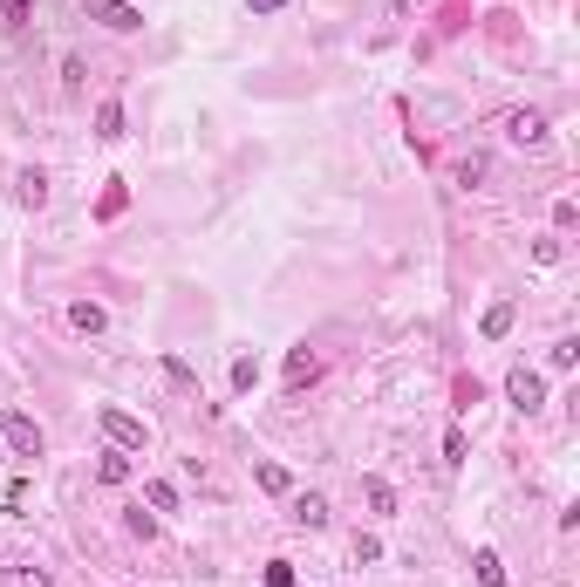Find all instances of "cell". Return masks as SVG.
Listing matches in <instances>:
<instances>
[{"instance_id": "obj_1", "label": "cell", "mask_w": 580, "mask_h": 587, "mask_svg": "<svg viewBox=\"0 0 580 587\" xmlns=\"http://www.w3.org/2000/svg\"><path fill=\"white\" fill-rule=\"evenodd\" d=\"M505 403H512L519 417H540L546 410V376L526 369V362H512V369H505Z\"/></svg>"}, {"instance_id": "obj_2", "label": "cell", "mask_w": 580, "mask_h": 587, "mask_svg": "<svg viewBox=\"0 0 580 587\" xmlns=\"http://www.w3.org/2000/svg\"><path fill=\"white\" fill-rule=\"evenodd\" d=\"M96 424H103V437H110L116 451H130V458H137V451L151 444L144 417H130V410H116V403H103V410H96Z\"/></svg>"}, {"instance_id": "obj_3", "label": "cell", "mask_w": 580, "mask_h": 587, "mask_svg": "<svg viewBox=\"0 0 580 587\" xmlns=\"http://www.w3.org/2000/svg\"><path fill=\"white\" fill-rule=\"evenodd\" d=\"M0 437H7V451H14V458H28V465L48 451V437H41V424L28 417V410H7V417H0Z\"/></svg>"}, {"instance_id": "obj_4", "label": "cell", "mask_w": 580, "mask_h": 587, "mask_svg": "<svg viewBox=\"0 0 580 587\" xmlns=\"http://www.w3.org/2000/svg\"><path fill=\"white\" fill-rule=\"evenodd\" d=\"M82 14H89L96 28H110V35H137V28H144V14H137L130 0H89Z\"/></svg>"}, {"instance_id": "obj_5", "label": "cell", "mask_w": 580, "mask_h": 587, "mask_svg": "<svg viewBox=\"0 0 580 587\" xmlns=\"http://www.w3.org/2000/svg\"><path fill=\"white\" fill-rule=\"evenodd\" d=\"M505 137H512L519 151H546V117L540 110H512V117H505Z\"/></svg>"}, {"instance_id": "obj_6", "label": "cell", "mask_w": 580, "mask_h": 587, "mask_svg": "<svg viewBox=\"0 0 580 587\" xmlns=\"http://www.w3.org/2000/svg\"><path fill=\"white\" fill-rule=\"evenodd\" d=\"M287 519H294L301 533H321V526H328V499H321V492H294V499H287Z\"/></svg>"}, {"instance_id": "obj_7", "label": "cell", "mask_w": 580, "mask_h": 587, "mask_svg": "<svg viewBox=\"0 0 580 587\" xmlns=\"http://www.w3.org/2000/svg\"><path fill=\"white\" fill-rule=\"evenodd\" d=\"M130 471H137V458H130V451H103V458H96V478H103V485H130Z\"/></svg>"}, {"instance_id": "obj_8", "label": "cell", "mask_w": 580, "mask_h": 587, "mask_svg": "<svg viewBox=\"0 0 580 587\" xmlns=\"http://www.w3.org/2000/svg\"><path fill=\"white\" fill-rule=\"evenodd\" d=\"M14 192H21V205H28V212H41V205H48V171H35V164H28V171L14 178Z\"/></svg>"}, {"instance_id": "obj_9", "label": "cell", "mask_w": 580, "mask_h": 587, "mask_svg": "<svg viewBox=\"0 0 580 587\" xmlns=\"http://www.w3.org/2000/svg\"><path fill=\"white\" fill-rule=\"evenodd\" d=\"M69 328H76V335H103V328H110V314L96 308V301H69Z\"/></svg>"}, {"instance_id": "obj_10", "label": "cell", "mask_w": 580, "mask_h": 587, "mask_svg": "<svg viewBox=\"0 0 580 587\" xmlns=\"http://www.w3.org/2000/svg\"><path fill=\"white\" fill-rule=\"evenodd\" d=\"M0 587H55V574L35 567V560H21V567H0Z\"/></svg>"}, {"instance_id": "obj_11", "label": "cell", "mask_w": 580, "mask_h": 587, "mask_svg": "<svg viewBox=\"0 0 580 587\" xmlns=\"http://www.w3.org/2000/svg\"><path fill=\"white\" fill-rule=\"evenodd\" d=\"M314 376H321V355H314V349L287 355V390H301V383H314Z\"/></svg>"}, {"instance_id": "obj_12", "label": "cell", "mask_w": 580, "mask_h": 587, "mask_svg": "<svg viewBox=\"0 0 580 587\" xmlns=\"http://www.w3.org/2000/svg\"><path fill=\"white\" fill-rule=\"evenodd\" d=\"M471 574H478V587H505V560L492 547H478L471 553Z\"/></svg>"}, {"instance_id": "obj_13", "label": "cell", "mask_w": 580, "mask_h": 587, "mask_svg": "<svg viewBox=\"0 0 580 587\" xmlns=\"http://www.w3.org/2000/svg\"><path fill=\"white\" fill-rule=\"evenodd\" d=\"M478 328H485V342H505V335H512V301H492Z\"/></svg>"}, {"instance_id": "obj_14", "label": "cell", "mask_w": 580, "mask_h": 587, "mask_svg": "<svg viewBox=\"0 0 580 587\" xmlns=\"http://www.w3.org/2000/svg\"><path fill=\"white\" fill-rule=\"evenodd\" d=\"M362 499H369V512H376V519H389V512H396V492H389V478H362Z\"/></svg>"}, {"instance_id": "obj_15", "label": "cell", "mask_w": 580, "mask_h": 587, "mask_svg": "<svg viewBox=\"0 0 580 587\" xmlns=\"http://www.w3.org/2000/svg\"><path fill=\"white\" fill-rule=\"evenodd\" d=\"M574 362H580V342H574V335H560V342L546 349V369H560V376H567Z\"/></svg>"}, {"instance_id": "obj_16", "label": "cell", "mask_w": 580, "mask_h": 587, "mask_svg": "<svg viewBox=\"0 0 580 587\" xmlns=\"http://www.w3.org/2000/svg\"><path fill=\"white\" fill-rule=\"evenodd\" d=\"M253 478H260V492H273V499H287V492H294V478H287V465H260Z\"/></svg>"}, {"instance_id": "obj_17", "label": "cell", "mask_w": 580, "mask_h": 587, "mask_svg": "<svg viewBox=\"0 0 580 587\" xmlns=\"http://www.w3.org/2000/svg\"><path fill=\"white\" fill-rule=\"evenodd\" d=\"M144 499H151V512H178V485H171V478H151Z\"/></svg>"}, {"instance_id": "obj_18", "label": "cell", "mask_w": 580, "mask_h": 587, "mask_svg": "<svg viewBox=\"0 0 580 587\" xmlns=\"http://www.w3.org/2000/svg\"><path fill=\"white\" fill-rule=\"evenodd\" d=\"M96 137H103V144L123 137V103H103V110H96Z\"/></svg>"}, {"instance_id": "obj_19", "label": "cell", "mask_w": 580, "mask_h": 587, "mask_svg": "<svg viewBox=\"0 0 580 587\" xmlns=\"http://www.w3.org/2000/svg\"><path fill=\"white\" fill-rule=\"evenodd\" d=\"M253 383H260V355H239V362H232V390L246 396Z\"/></svg>"}, {"instance_id": "obj_20", "label": "cell", "mask_w": 580, "mask_h": 587, "mask_svg": "<svg viewBox=\"0 0 580 587\" xmlns=\"http://www.w3.org/2000/svg\"><path fill=\"white\" fill-rule=\"evenodd\" d=\"M260 587H294V560H267L260 567Z\"/></svg>"}, {"instance_id": "obj_21", "label": "cell", "mask_w": 580, "mask_h": 587, "mask_svg": "<svg viewBox=\"0 0 580 587\" xmlns=\"http://www.w3.org/2000/svg\"><path fill=\"white\" fill-rule=\"evenodd\" d=\"M464 458H471V444H464V431H444V465L458 471Z\"/></svg>"}, {"instance_id": "obj_22", "label": "cell", "mask_w": 580, "mask_h": 587, "mask_svg": "<svg viewBox=\"0 0 580 587\" xmlns=\"http://www.w3.org/2000/svg\"><path fill=\"white\" fill-rule=\"evenodd\" d=\"M580 226V205L574 198H560V205H553V233H574Z\"/></svg>"}, {"instance_id": "obj_23", "label": "cell", "mask_w": 580, "mask_h": 587, "mask_svg": "<svg viewBox=\"0 0 580 587\" xmlns=\"http://www.w3.org/2000/svg\"><path fill=\"white\" fill-rule=\"evenodd\" d=\"M355 560L376 567V560H383V540H376V533H355Z\"/></svg>"}, {"instance_id": "obj_24", "label": "cell", "mask_w": 580, "mask_h": 587, "mask_svg": "<svg viewBox=\"0 0 580 587\" xmlns=\"http://www.w3.org/2000/svg\"><path fill=\"white\" fill-rule=\"evenodd\" d=\"M164 376H171V383H198V369L185 362V355H164Z\"/></svg>"}, {"instance_id": "obj_25", "label": "cell", "mask_w": 580, "mask_h": 587, "mask_svg": "<svg viewBox=\"0 0 580 587\" xmlns=\"http://www.w3.org/2000/svg\"><path fill=\"white\" fill-rule=\"evenodd\" d=\"M533 260H540V267H553V260H560V239H553V233L533 239Z\"/></svg>"}, {"instance_id": "obj_26", "label": "cell", "mask_w": 580, "mask_h": 587, "mask_svg": "<svg viewBox=\"0 0 580 587\" xmlns=\"http://www.w3.org/2000/svg\"><path fill=\"white\" fill-rule=\"evenodd\" d=\"M478 396H485V390H478V376H458V410H471Z\"/></svg>"}, {"instance_id": "obj_27", "label": "cell", "mask_w": 580, "mask_h": 587, "mask_svg": "<svg viewBox=\"0 0 580 587\" xmlns=\"http://www.w3.org/2000/svg\"><path fill=\"white\" fill-rule=\"evenodd\" d=\"M0 14H7V21H28V14H35V0H0Z\"/></svg>"}, {"instance_id": "obj_28", "label": "cell", "mask_w": 580, "mask_h": 587, "mask_svg": "<svg viewBox=\"0 0 580 587\" xmlns=\"http://www.w3.org/2000/svg\"><path fill=\"white\" fill-rule=\"evenodd\" d=\"M246 7H253V14H280L287 0H246Z\"/></svg>"}]
</instances>
